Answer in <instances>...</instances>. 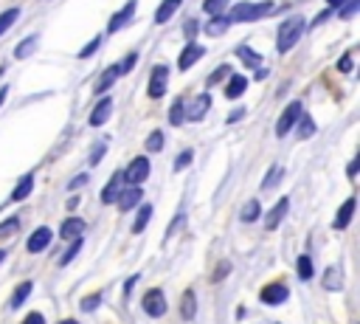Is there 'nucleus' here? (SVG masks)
<instances>
[{"mask_svg": "<svg viewBox=\"0 0 360 324\" xmlns=\"http://www.w3.org/2000/svg\"><path fill=\"white\" fill-rule=\"evenodd\" d=\"M31 189H34V177L31 175H22V180L14 186V192H11V200L14 203H20V200H25L28 194H31Z\"/></svg>", "mask_w": 360, "mask_h": 324, "instance_id": "nucleus-26", "label": "nucleus"}, {"mask_svg": "<svg viewBox=\"0 0 360 324\" xmlns=\"http://www.w3.org/2000/svg\"><path fill=\"white\" fill-rule=\"evenodd\" d=\"M259 299H262L264 304H284V301L290 299V290H287L281 282H276V285H267V287H262Z\"/></svg>", "mask_w": 360, "mask_h": 324, "instance_id": "nucleus-14", "label": "nucleus"}, {"mask_svg": "<svg viewBox=\"0 0 360 324\" xmlns=\"http://www.w3.org/2000/svg\"><path fill=\"white\" fill-rule=\"evenodd\" d=\"M292 130H298V138H312L315 135V121L309 118V116H304L301 113V118L295 121V127Z\"/></svg>", "mask_w": 360, "mask_h": 324, "instance_id": "nucleus-28", "label": "nucleus"}, {"mask_svg": "<svg viewBox=\"0 0 360 324\" xmlns=\"http://www.w3.org/2000/svg\"><path fill=\"white\" fill-rule=\"evenodd\" d=\"M163 141H166V138H163V130H152L143 147H146V152H160V149H163Z\"/></svg>", "mask_w": 360, "mask_h": 324, "instance_id": "nucleus-31", "label": "nucleus"}, {"mask_svg": "<svg viewBox=\"0 0 360 324\" xmlns=\"http://www.w3.org/2000/svg\"><path fill=\"white\" fill-rule=\"evenodd\" d=\"M166 82H169V68L166 65H155L152 73H149V87H146L149 99H160L166 93Z\"/></svg>", "mask_w": 360, "mask_h": 324, "instance_id": "nucleus-7", "label": "nucleus"}, {"mask_svg": "<svg viewBox=\"0 0 360 324\" xmlns=\"http://www.w3.org/2000/svg\"><path fill=\"white\" fill-rule=\"evenodd\" d=\"M20 228V217H8L3 225H0V237H8V234H14Z\"/></svg>", "mask_w": 360, "mask_h": 324, "instance_id": "nucleus-42", "label": "nucleus"}, {"mask_svg": "<svg viewBox=\"0 0 360 324\" xmlns=\"http://www.w3.org/2000/svg\"><path fill=\"white\" fill-rule=\"evenodd\" d=\"M121 76V70H118V65H110V68H104L101 70V76L96 79V85H93V93H98V96H104L112 85H115V79Z\"/></svg>", "mask_w": 360, "mask_h": 324, "instance_id": "nucleus-15", "label": "nucleus"}, {"mask_svg": "<svg viewBox=\"0 0 360 324\" xmlns=\"http://www.w3.org/2000/svg\"><path fill=\"white\" fill-rule=\"evenodd\" d=\"M110 116H112V96H101V99L96 101V107L90 110L87 124H90V127H101V124H107Z\"/></svg>", "mask_w": 360, "mask_h": 324, "instance_id": "nucleus-8", "label": "nucleus"}, {"mask_svg": "<svg viewBox=\"0 0 360 324\" xmlns=\"http://www.w3.org/2000/svg\"><path fill=\"white\" fill-rule=\"evenodd\" d=\"M3 259H6V251H0V262H3Z\"/></svg>", "mask_w": 360, "mask_h": 324, "instance_id": "nucleus-57", "label": "nucleus"}, {"mask_svg": "<svg viewBox=\"0 0 360 324\" xmlns=\"http://www.w3.org/2000/svg\"><path fill=\"white\" fill-rule=\"evenodd\" d=\"M354 206H357V200H354V197H346V200H343V206L338 208L335 220H332V228H346V225H349V220H352V214H354Z\"/></svg>", "mask_w": 360, "mask_h": 324, "instance_id": "nucleus-19", "label": "nucleus"}, {"mask_svg": "<svg viewBox=\"0 0 360 324\" xmlns=\"http://www.w3.org/2000/svg\"><path fill=\"white\" fill-rule=\"evenodd\" d=\"M357 163H360V161H357V158H354V161H352V163H349V169H346V175H349V177H354V172H357Z\"/></svg>", "mask_w": 360, "mask_h": 324, "instance_id": "nucleus-53", "label": "nucleus"}, {"mask_svg": "<svg viewBox=\"0 0 360 324\" xmlns=\"http://www.w3.org/2000/svg\"><path fill=\"white\" fill-rule=\"evenodd\" d=\"M51 239H53V231H51L48 225H39L37 231H31V237H28L25 248H28L31 254H39V251H45V248L51 245Z\"/></svg>", "mask_w": 360, "mask_h": 324, "instance_id": "nucleus-11", "label": "nucleus"}, {"mask_svg": "<svg viewBox=\"0 0 360 324\" xmlns=\"http://www.w3.org/2000/svg\"><path fill=\"white\" fill-rule=\"evenodd\" d=\"M183 121H186V99L177 96V99L172 101V107H169V124H172V127H180Z\"/></svg>", "mask_w": 360, "mask_h": 324, "instance_id": "nucleus-23", "label": "nucleus"}, {"mask_svg": "<svg viewBox=\"0 0 360 324\" xmlns=\"http://www.w3.org/2000/svg\"><path fill=\"white\" fill-rule=\"evenodd\" d=\"M340 285H343L340 270H338L335 265H329V268H326V273H323V287H326V290H340Z\"/></svg>", "mask_w": 360, "mask_h": 324, "instance_id": "nucleus-27", "label": "nucleus"}, {"mask_svg": "<svg viewBox=\"0 0 360 324\" xmlns=\"http://www.w3.org/2000/svg\"><path fill=\"white\" fill-rule=\"evenodd\" d=\"M135 11H138V0H127V3H124V6L110 17V23H107V34H115V31L127 28V25L132 23Z\"/></svg>", "mask_w": 360, "mask_h": 324, "instance_id": "nucleus-4", "label": "nucleus"}, {"mask_svg": "<svg viewBox=\"0 0 360 324\" xmlns=\"http://www.w3.org/2000/svg\"><path fill=\"white\" fill-rule=\"evenodd\" d=\"M79 248H82V239L76 237V239H73V245H70V248H68V251L62 254V265H68V262H70V259L76 256V251H79Z\"/></svg>", "mask_w": 360, "mask_h": 324, "instance_id": "nucleus-44", "label": "nucleus"}, {"mask_svg": "<svg viewBox=\"0 0 360 324\" xmlns=\"http://www.w3.org/2000/svg\"><path fill=\"white\" fill-rule=\"evenodd\" d=\"M22 324H45V316H42V313H28V316L22 318Z\"/></svg>", "mask_w": 360, "mask_h": 324, "instance_id": "nucleus-47", "label": "nucleus"}, {"mask_svg": "<svg viewBox=\"0 0 360 324\" xmlns=\"http://www.w3.org/2000/svg\"><path fill=\"white\" fill-rule=\"evenodd\" d=\"M135 65H138V54L132 51V54H127V56H124V59L118 62V70H121V73H129V70H132Z\"/></svg>", "mask_w": 360, "mask_h": 324, "instance_id": "nucleus-40", "label": "nucleus"}, {"mask_svg": "<svg viewBox=\"0 0 360 324\" xmlns=\"http://www.w3.org/2000/svg\"><path fill=\"white\" fill-rule=\"evenodd\" d=\"M228 73H231V65H219V68L205 79V85H208V87H214V85H219L222 79H228Z\"/></svg>", "mask_w": 360, "mask_h": 324, "instance_id": "nucleus-36", "label": "nucleus"}, {"mask_svg": "<svg viewBox=\"0 0 360 324\" xmlns=\"http://www.w3.org/2000/svg\"><path fill=\"white\" fill-rule=\"evenodd\" d=\"M242 116H245V110H242V107H239V110H233V113H231V116H228V121H231V124H233V121H239V118H242Z\"/></svg>", "mask_w": 360, "mask_h": 324, "instance_id": "nucleus-52", "label": "nucleus"}, {"mask_svg": "<svg viewBox=\"0 0 360 324\" xmlns=\"http://www.w3.org/2000/svg\"><path fill=\"white\" fill-rule=\"evenodd\" d=\"M149 177V158L146 155H138L129 161V166L124 169V180L132 183V186H141L143 180Z\"/></svg>", "mask_w": 360, "mask_h": 324, "instance_id": "nucleus-5", "label": "nucleus"}, {"mask_svg": "<svg viewBox=\"0 0 360 324\" xmlns=\"http://www.w3.org/2000/svg\"><path fill=\"white\" fill-rule=\"evenodd\" d=\"M104 149H107V147H104V144H98V147L93 149V155H90V163H98V161L104 158Z\"/></svg>", "mask_w": 360, "mask_h": 324, "instance_id": "nucleus-49", "label": "nucleus"}, {"mask_svg": "<svg viewBox=\"0 0 360 324\" xmlns=\"http://www.w3.org/2000/svg\"><path fill=\"white\" fill-rule=\"evenodd\" d=\"M228 3H231V0H202V11H205L208 17H214V14H225Z\"/></svg>", "mask_w": 360, "mask_h": 324, "instance_id": "nucleus-33", "label": "nucleus"}, {"mask_svg": "<svg viewBox=\"0 0 360 324\" xmlns=\"http://www.w3.org/2000/svg\"><path fill=\"white\" fill-rule=\"evenodd\" d=\"M304 28H307V20H304L301 14L287 17V20L278 25V31H276V51H278V54L292 51V48H295V42L301 39Z\"/></svg>", "mask_w": 360, "mask_h": 324, "instance_id": "nucleus-2", "label": "nucleus"}, {"mask_svg": "<svg viewBox=\"0 0 360 324\" xmlns=\"http://www.w3.org/2000/svg\"><path fill=\"white\" fill-rule=\"evenodd\" d=\"M236 56L242 59L245 68H262V54H256L250 45H236Z\"/></svg>", "mask_w": 360, "mask_h": 324, "instance_id": "nucleus-22", "label": "nucleus"}, {"mask_svg": "<svg viewBox=\"0 0 360 324\" xmlns=\"http://www.w3.org/2000/svg\"><path fill=\"white\" fill-rule=\"evenodd\" d=\"M149 217H152V206H141V211H138V220L132 223V231H135V234H141V231L146 228Z\"/></svg>", "mask_w": 360, "mask_h": 324, "instance_id": "nucleus-34", "label": "nucleus"}, {"mask_svg": "<svg viewBox=\"0 0 360 324\" xmlns=\"http://www.w3.org/2000/svg\"><path fill=\"white\" fill-rule=\"evenodd\" d=\"M59 324H79V321H73V318H65V321H59Z\"/></svg>", "mask_w": 360, "mask_h": 324, "instance_id": "nucleus-56", "label": "nucleus"}, {"mask_svg": "<svg viewBox=\"0 0 360 324\" xmlns=\"http://www.w3.org/2000/svg\"><path fill=\"white\" fill-rule=\"evenodd\" d=\"M98 304H101V293H93V296H84V299H82V310H84V313L96 310Z\"/></svg>", "mask_w": 360, "mask_h": 324, "instance_id": "nucleus-41", "label": "nucleus"}, {"mask_svg": "<svg viewBox=\"0 0 360 324\" xmlns=\"http://www.w3.org/2000/svg\"><path fill=\"white\" fill-rule=\"evenodd\" d=\"M141 307L146 310V316H152V318H158V316H163V313H166V296H163L160 290H149V293L143 296V301H141Z\"/></svg>", "mask_w": 360, "mask_h": 324, "instance_id": "nucleus-12", "label": "nucleus"}, {"mask_svg": "<svg viewBox=\"0 0 360 324\" xmlns=\"http://www.w3.org/2000/svg\"><path fill=\"white\" fill-rule=\"evenodd\" d=\"M295 268H298V279H304V282L312 279V259H309L307 254H301V256L295 259Z\"/></svg>", "mask_w": 360, "mask_h": 324, "instance_id": "nucleus-30", "label": "nucleus"}, {"mask_svg": "<svg viewBox=\"0 0 360 324\" xmlns=\"http://www.w3.org/2000/svg\"><path fill=\"white\" fill-rule=\"evenodd\" d=\"M17 17H20V8L17 6H11V8H6V11H0V37L17 23Z\"/></svg>", "mask_w": 360, "mask_h": 324, "instance_id": "nucleus-29", "label": "nucleus"}, {"mask_svg": "<svg viewBox=\"0 0 360 324\" xmlns=\"http://www.w3.org/2000/svg\"><path fill=\"white\" fill-rule=\"evenodd\" d=\"M84 228H87V223L82 217H68L62 223V228H59V237L62 239H76L79 234H84Z\"/></svg>", "mask_w": 360, "mask_h": 324, "instance_id": "nucleus-18", "label": "nucleus"}, {"mask_svg": "<svg viewBox=\"0 0 360 324\" xmlns=\"http://www.w3.org/2000/svg\"><path fill=\"white\" fill-rule=\"evenodd\" d=\"M231 25H233V23H231L228 14H214V17H208V20L202 23V34H205V37H222Z\"/></svg>", "mask_w": 360, "mask_h": 324, "instance_id": "nucleus-13", "label": "nucleus"}, {"mask_svg": "<svg viewBox=\"0 0 360 324\" xmlns=\"http://www.w3.org/2000/svg\"><path fill=\"white\" fill-rule=\"evenodd\" d=\"M121 183H124V172H115V175L107 180V186L101 189V203H112V200L121 194Z\"/></svg>", "mask_w": 360, "mask_h": 324, "instance_id": "nucleus-20", "label": "nucleus"}, {"mask_svg": "<svg viewBox=\"0 0 360 324\" xmlns=\"http://www.w3.org/2000/svg\"><path fill=\"white\" fill-rule=\"evenodd\" d=\"M208 107H211V96H208V93L194 96L191 104L186 101V121H200V118L208 113Z\"/></svg>", "mask_w": 360, "mask_h": 324, "instance_id": "nucleus-10", "label": "nucleus"}, {"mask_svg": "<svg viewBox=\"0 0 360 324\" xmlns=\"http://www.w3.org/2000/svg\"><path fill=\"white\" fill-rule=\"evenodd\" d=\"M191 158H194V152H191V149H186L183 155H177V158H174V172H180V169H186V166L191 163Z\"/></svg>", "mask_w": 360, "mask_h": 324, "instance_id": "nucleus-43", "label": "nucleus"}, {"mask_svg": "<svg viewBox=\"0 0 360 324\" xmlns=\"http://www.w3.org/2000/svg\"><path fill=\"white\" fill-rule=\"evenodd\" d=\"M256 217H259V200H248L245 208H242V220L245 223H253Z\"/></svg>", "mask_w": 360, "mask_h": 324, "instance_id": "nucleus-37", "label": "nucleus"}, {"mask_svg": "<svg viewBox=\"0 0 360 324\" xmlns=\"http://www.w3.org/2000/svg\"><path fill=\"white\" fill-rule=\"evenodd\" d=\"M343 3H346V0H326V6H329V8H340Z\"/></svg>", "mask_w": 360, "mask_h": 324, "instance_id": "nucleus-55", "label": "nucleus"}, {"mask_svg": "<svg viewBox=\"0 0 360 324\" xmlns=\"http://www.w3.org/2000/svg\"><path fill=\"white\" fill-rule=\"evenodd\" d=\"M228 273H231V265H228V262H219V268H217V273H214L211 279H214V282H219V279H222V276H228Z\"/></svg>", "mask_w": 360, "mask_h": 324, "instance_id": "nucleus-46", "label": "nucleus"}, {"mask_svg": "<svg viewBox=\"0 0 360 324\" xmlns=\"http://www.w3.org/2000/svg\"><path fill=\"white\" fill-rule=\"evenodd\" d=\"M301 113H304V104H301V101H290V104L284 107V113L278 116V121H276V135H278V138L290 135L292 127H295V121L301 118Z\"/></svg>", "mask_w": 360, "mask_h": 324, "instance_id": "nucleus-3", "label": "nucleus"}, {"mask_svg": "<svg viewBox=\"0 0 360 324\" xmlns=\"http://www.w3.org/2000/svg\"><path fill=\"white\" fill-rule=\"evenodd\" d=\"M338 70H340V73H349V70H352V54H349V51L340 56V62H338Z\"/></svg>", "mask_w": 360, "mask_h": 324, "instance_id": "nucleus-45", "label": "nucleus"}, {"mask_svg": "<svg viewBox=\"0 0 360 324\" xmlns=\"http://www.w3.org/2000/svg\"><path fill=\"white\" fill-rule=\"evenodd\" d=\"M276 8L273 0H259V3H250V0H242V3H233L231 11H225L231 17V23H256V20H264L270 17Z\"/></svg>", "mask_w": 360, "mask_h": 324, "instance_id": "nucleus-1", "label": "nucleus"}, {"mask_svg": "<svg viewBox=\"0 0 360 324\" xmlns=\"http://www.w3.org/2000/svg\"><path fill=\"white\" fill-rule=\"evenodd\" d=\"M281 175H284V169H281V166H273V169L267 172V177L262 180V189H270V186H276V183L281 180Z\"/></svg>", "mask_w": 360, "mask_h": 324, "instance_id": "nucleus-38", "label": "nucleus"}, {"mask_svg": "<svg viewBox=\"0 0 360 324\" xmlns=\"http://www.w3.org/2000/svg\"><path fill=\"white\" fill-rule=\"evenodd\" d=\"M31 287H34L31 282H22V285H17V290H14V296H11V307H14V310H17V307H20V304H22V301L31 296Z\"/></svg>", "mask_w": 360, "mask_h": 324, "instance_id": "nucleus-32", "label": "nucleus"}, {"mask_svg": "<svg viewBox=\"0 0 360 324\" xmlns=\"http://www.w3.org/2000/svg\"><path fill=\"white\" fill-rule=\"evenodd\" d=\"M180 6H183V0H160V3H158V8H155V25L169 23V20L180 11Z\"/></svg>", "mask_w": 360, "mask_h": 324, "instance_id": "nucleus-16", "label": "nucleus"}, {"mask_svg": "<svg viewBox=\"0 0 360 324\" xmlns=\"http://www.w3.org/2000/svg\"><path fill=\"white\" fill-rule=\"evenodd\" d=\"M194 313H197V296H194V290H186V293H183V301H180V316H183L186 321H191Z\"/></svg>", "mask_w": 360, "mask_h": 324, "instance_id": "nucleus-25", "label": "nucleus"}, {"mask_svg": "<svg viewBox=\"0 0 360 324\" xmlns=\"http://www.w3.org/2000/svg\"><path fill=\"white\" fill-rule=\"evenodd\" d=\"M248 85H250V79L248 76H242V73H228V79H225V85H222V93H225V99H239L245 90H248Z\"/></svg>", "mask_w": 360, "mask_h": 324, "instance_id": "nucleus-9", "label": "nucleus"}, {"mask_svg": "<svg viewBox=\"0 0 360 324\" xmlns=\"http://www.w3.org/2000/svg\"><path fill=\"white\" fill-rule=\"evenodd\" d=\"M183 220H186V214H177V217H174V223L169 225V231H166V237H172V234H174V231H177V228L183 225Z\"/></svg>", "mask_w": 360, "mask_h": 324, "instance_id": "nucleus-50", "label": "nucleus"}, {"mask_svg": "<svg viewBox=\"0 0 360 324\" xmlns=\"http://www.w3.org/2000/svg\"><path fill=\"white\" fill-rule=\"evenodd\" d=\"M357 8H360V0H346V3H343L340 8H335V11H338L340 20H352V17L357 14Z\"/></svg>", "mask_w": 360, "mask_h": 324, "instance_id": "nucleus-35", "label": "nucleus"}, {"mask_svg": "<svg viewBox=\"0 0 360 324\" xmlns=\"http://www.w3.org/2000/svg\"><path fill=\"white\" fill-rule=\"evenodd\" d=\"M37 48H39V37H37V34H31V37H25L22 42H17L14 56H17V59H25V56H31Z\"/></svg>", "mask_w": 360, "mask_h": 324, "instance_id": "nucleus-24", "label": "nucleus"}, {"mask_svg": "<svg viewBox=\"0 0 360 324\" xmlns=\"http://www.w3.org/2000/svg\"><path fill=\"white\" fill-rule=\"evenodd\" d=\"M141 197H143L141 186H129V189H127V192H121L115 200H118V208H121V211H129L132 206H138V203H141Z\"/></svg>", "mask_w": 360, "mask_h": 324, "instance_id": "nucleus-21", "label": "nucleus"}, {"mask_svg": "<svg viewBox=\"0 0 360 324\" xmlns=\"http://www.w3.org/2000/svg\"><path fill=\"white\" fill-rule=\"evenodd\" d=\"M202 56H205V45H200V42L188 39V42L183 45L180 56H177V68H180V70H188V68H194Z\"/></svg>", "mask_w": 360, "mask_h": 324, "instance_id": "nucleus-6", "label": "nucleus"}, {"mask_svg": "<svg viewBox=\"0 0 360 324\" xmlns=\"http://www.w3.org/2000/svg\"><path fill=\"white\" fill-rule=\"evenodd\" d=\"M290 211V197H278V203L267 211V217H264V225L273 231V228H278V223L284 220V214Z\"/></svg>", "mask_w": 360, "mask_h": 324, "instance_id": "nucleus-17", "label": "nucleus"}, {"mask_svg": "<svg viewBox=\"0 0 360 324\" xmlns=\"http://www.w3.org/2000/svg\"><path fill=\"white\" fill-rule=\"evenodd\" d=\"M197 28H200V23H197V20H188V23H186V39H194Z\"/></svg>", "mask_w": 360, "mask_h": 324, "instance_id": "nucleus-48", "label": "nucleus"}, {"mask_svg": "<svg viewBox=\"0 0 360 324\" xmlns=\"http://www.w3.org/2000/svg\"><path fill=\"white\" fill-rule=\"evenodd\" d=\"M82 183H87V175H76V177L68 183V189H76V186H82Z\"/></svg>", "mask_w": 360, "mask_h": 324, "instance_id": "nucleus-51", "label": "nucleus"}, {"mask_svg": "<svg viewBox=\"0 0 360 324\" xmlns=\"http://www.w3.org/2000/svg\"><path fill=\"white\" fill-rule=\"evenodd\" d=\"M6 96H8V85H0V107H3V101H6Z\"/></svg>", "mask_w": 360, "mask_h": 324, "instance_id": "nucleus-54", "label": "nucleus"}, {"mask_svg": "<svg viewBox=\"0 0 360 324\" xmlns=\"http://www.w3.org/2000/svg\"><path fill=\"white\" fill-rule=\"evenodd\" d=\"M98 48H101V37H93V39H90V42H87V45L79 51V59H87V56H93Z\"/></svg>", "mask_w": 360, "mask_h": 324, "instance_id": "nucleus-39", "label": "nucleus"}]
</instances>
